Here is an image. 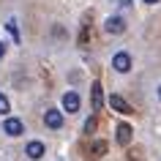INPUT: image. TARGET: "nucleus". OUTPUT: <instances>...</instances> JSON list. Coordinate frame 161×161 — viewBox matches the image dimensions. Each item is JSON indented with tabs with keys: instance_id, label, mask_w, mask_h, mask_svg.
I'll use <instances>...</instances> for the list:
<instances>
[{
	"instance_id": "nucleus-8",
	"label": "nucleus",
	"mask_w": 161,
	"mask_h": 161,
	"mask_svg": "<svg viewBox=\"0 0 161 161\" xmlns=\"http://www.w3.org/2000/svg\"><path fill=\"white\" fill-rule=\"evenodd\" d=\"M25 153L30 156V158H41V156H44V145H41V142H30V145L25 147Z\"/></svg>"
},
{
	"instance_id": "nucleus-14",
	"label": "nucleus",
	"mask_w": 161,
	"mask_h": 161,
	"mask_svg": "<svg viewBox=\"0 0 161 161\" xmlns=\"http://www.w3.org/2000/svg\"><path fill=\"white\" fill-rule=\"evenodd\" d=\"M3 55H6V47H3V44H0V58H3Z\"/></svg>"
},
{
	"instance_id": "nucleus-5",
	"label": "nucleus",
	"mask_w": 161,
	"mask_h": 161,
	"mask_svg": "<svg viewBox=\"0 0 161 161\" xmlns=\"http://www.w3.org/2000/svg\"><path fill=\"white\" fill-rule=\"evenodd\" d=\"M44 123L49 128H60L63 126V115H60L58 109H47V115H44Z\"/></svg>"
},
{
	"instance_id": "nucleus-6",
	"label": "nucleus",
	"mask_w": 161,
	"mask_h": 161,
	"mask_svg": "<svg viewBox=\"0 0 161 161\" xmlns=\"http://www.w3.org/2000/svg\"><path fill=\"white\" fill-rule=\"evenodd\" d=\"M63 109H68V112H76V109H79V96H76L74 90L63 96Z\"/></svg>"
},
{
	"instance_id": "nucleus-2",
	"label": "nucleus",
	"mask_w": 161,
	"mask_h": 161,
	"mask_svg": "<svg viewBox=\"0 0 161 161\" xmlns=\"http://www.w3.org/2000/svg\"><path fill=\"white\" fill-rule=\"evenodd\" d=\"M3 131L8 136H19L22 131H25V126H22V120H17V118H8L6 123H3Z\"/></svg>"
},
{
	"instance_id": "nucleus-15",
	"label": "nucleus",
	"mask_w": 161,
	"mask_h": 161,
	"mask_svg": "<svg viewBox=\"0 0 161 161\" xmlns=\"http://www.w3.org/2000/svg\"><path fill=\"white\" fill-rule=\"evenodd\" d=\"M145 3H158V0H145Z\"/></svg>"
},
{
	"instance_id": "nucleus-4",
	"label": "nucleus",
	"mask_w": 161,
	"mask_h": 161,
	"mask_svg": "<svg viewBox=\"0 0 161 161\" xmlns=\"http://www.w3.org/2000/svg\"><path fill=\"white\" fill-rule=\"evenodd\" d=\"M109 107H112L115 112H120V115H128V112H134V109L126 104V98H120V96H109Z\"/></svg>"
},
{
	"instance_id": "nucleus-12",
	"label": "nucleus",
	"mask_w": 161,
	"mask_h": 161,
	"mask_svg": "<svg viewBox=\"0 0 161 161\" xmlns=\"http://www.w3.org/2000/svg\"><path fill=\"white\" fill-rule=\"evenodd\" d=\"M6 112H8V98L0 93V115H6Z\"/></svg>"
},
{
	"instance_id": "nucleus-13",
	"label": "nucleus",
	"mask_w": 161,
	"mask_h": 161,
	"mask_svg": "<svg viewBox=\"0 0 161 161\" xmlns=\"http://www.w3.org/2000/svg\"><path fill=\"white\" fill-rule=\"evenodd\" d=\"M85 131H87V134L96 131V118H87V120H85Z\"/></svg>"
},
{
	"instance_id": "nucleus-10",
	"label": "nucleus",
	"mask_w": 161,
	"mask_h": 161,
	"mask_svg": "<svg viewBox=\"0 0 161 161\" xmlns=\"http://www.w3.org/2000/svg\"><path fill=\"white\" fill-rule=\"evenodd\" d=\"M104 153H107V142H101V139L93 142V156H104Z\"/></svg>"
},
{
	"instance_id": "nucleus-16",
	"label": "nucleus",
	"mask_w": 161,
	"mask_h": 161,
	"mask_svg": "<svg viewBox=\"0 0 161 161\" xmlns=\"http://www.w3.org/2000/svg\"><path fill=\"white\" fill-rule=\"evenodd\" d=\"M158 98H161V87H158Z\"/></svg>"
},
{
	"instance_id": "nucleus-9",
	"label": "nucleus",
	"mask_w": 161,
	"mask_h": 161,
	"mask_svg": "<svg viewBox=\"0 0 161 161\" xmlns=\"http://www.w3.org/2000/svg\"><path fill=\"white\" fill-rule=\"evenodd\" d=\"M90 96H93V109H101V85H98V82H96L93 87H90Z\"/></svg>"
},
{
	"instance_id": "nucleus-7",
	"label": "nucleus",
	"mask_w": 161,
	"mask_h": 161,
	"mask_svg": "<svg viewBox=\"0 0 161 161\" xmlns=\"http://www.w3.org/2000/svg\"><path fill=\"white\" fill-rule=\"evenodd\" d=\"M115 131H118L115 136H118V142H120V145H128V142H131V126H128V123H120Z\"/></svg>"
},
{
	"instance_id": "nucleus-1",
	"label": "nucleus",
	"mask_w": 161,
	"mask_h": 161,
	"mask_svg": "<svg viewBox=\"0 0 161 161\" xmlns=\"http://www.w3.org/2000/svg\"><path fill=\"white\" fill-rule=\"evenodd\" d=\"M112 66H115V71L126 74L128 68H131V58H128V52H118V55L112 58Z\"/></svg>"
},
{
	"instance_id": "nucleus-11",
	"label": "nucleus",
	"mask_w": 161,
	"mask_h": 161,
	"mask_svg": "<svg viewBox=\"0 0 161 161\" xmlns=\"http://www.w3.org/2000/svg\"><path fill=\"white\" fill-rule=\"evenodd\" d=\"M8 33L14 36V41L19 44V30H17V22H14V19H11V22H8Z\"/></svg>"
},
{
	"instance_id": "nucleus-3",
	"label": "nucleus",
	"mask_w": 161,
	"mask_h": 161,
	"mask_svg": "<svg viewBox=\"0 0 161 161\" xmlns=\"http://www.w3.org/2000/svg\"><path fill=\"white\" fill-rule=\"evenodd\" d=\"M104 27H107V33L118 36V33H123V30H126V22H123V17H109Z\"/></svg>"
}]
</instances>
